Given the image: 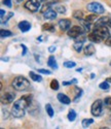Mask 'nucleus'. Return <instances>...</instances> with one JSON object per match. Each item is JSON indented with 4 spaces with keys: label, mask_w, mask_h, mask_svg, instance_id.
I'll return each mask as SVG.
<instances>
[{
    "label": "nucleus",
    "mask_w": 111,
    "mask_h": 129,
    "mask_svg": "<svg viewBox=\"0 0 111 129\" xmlns=\"http://www.w3.org/2000/svg\"><path fill=\"white\" fill-rule=\"evenodd\" d=\"M84 31H85V29H83L80 26H74V27H72L71 29H69L67 31V34L71 38H76L77 36H79L81 34H84Z\"/></svg>",
    "instance_id": "obj_5"
},
{
    "label": "nucleus",
    "mask_w": 111,
    "mask_h": 129,
    "mask_svg": "<svg viewBox=\"0 0 111 129\" xmlns=\"http://www.w3.org/2000/svg\"><path fill=\"white\" fill-rule=\"evenodd\" d=\"M48 51H49V53H52V52H54V51H56V47H54V46H52V47H49V48H48Z\"/></svg>",
    "instance_id": "obj_39"
},
{
    "label": "nucleus",
    "mask_w": 111,
    "mask_h": 129,
    "mask_svg": "<svg viewBox=\"0 0 111 129\" xmlns=\"http://www.w3.org/2000/svg\"><path fill=\"white\" fill-rule=\"evenodd\" d=\"M107 82H108V83H111V78H108V79H107Z\"/></svg>",
    "instance_id": "obj_44"
},
{
    "label": "nucleus",
    "mask_w": 111,
    "mask_h": 129,
    "mask_svg": "<svg viewBox=\"0 0 111 129\" xmlns=\"http://www.w3.org/2000/svg\"><path fill=\"white\" fill-rule=\"evenodd\" d=\"M103 104H104V102H103L101 99L96 100V101L93 103L92 109H91L92 115L95 116V117L102 116V115H103Z\"/></svg>",
    "instance_id": "obj_3"
},
{
    "label": "nucleus",
    "mask_w": 111,
    "mask_h": 129,
    "mask_svg": "<svg viewBox=\"0 0 111 129\" xmlns=\"http://www.w3.org/2000/svg\"><path fill=\"white\" fill-rule=\"evenodd\" d=\"M40 5L41 4H40L39 0H29V1L26 2L25 7L28 10H30V12H32V13H36V12H38V9L40 8Z\"/></svg>",
    "instance_id": "obj_6"
},
{
    "label": "nucleus",
    "mask_w": 111,
    "mask_h": 129,
    "mask_svg": "<svg viewBox=\"0 0 111 129\" xmlns=\"http://www.w3.org/2000/svg\"><path fill=\"white\" fill-rule=\"evenodd\" d=\"M110 18L108 17H104V18H101V19H99L98 21H96V24L95 26H100V25H107L108 24V21H109Z\"/></svg>",
    "instance_id": "obj_16"
},
{
    "label": "nucleus",
    "mask_w": 111,
    "mask_h": 129,
    "mask_svg": "<svg viewBox=\"0 0 111 129\" xmlns=\"http://www.w3.org/2000/svg\"><path fill=\"white\" fill-rule=\"evenodd\" d=\"M104 105L109 111H111V97H106L104 99Z\"/></svg>",
    "instance_id": "obj_29"
},
{
    "label": "nucleus",
    "mask_w": 111,
    "mask_h": 129,
    "mask_svg": "<svg viewBox=\"0 0 111 129\" xmlns=\"http://www.w3.org/2000/svg\"><path fill=\"white\" fill-rule=\"evenodd\" d=\"M38 72L43 73V74H50V73H51V71L46 70V69H38Z\"/></svg>",
    "instance_id": "obj_34"
},
{
    "label": "nucleus",
    "mask_w": 111,
    "mask_h": 129,
    "mask_svg": "<svg viewBox=\"0 0 111 129\" xmlns=\"http://www.w3.org/2000/svg\"><path fill=\"white\" fill-rule=\"evenodd\" d=\"M42 30L43 31H49V32H54V26L50 23H46L42 25Z\"/></svg>",
    "instance_id": "obj_18"
},
{
    "label": "nucleus",
    "mask_w": 111,
    "mask_h": 129,
    "mask_svg": "<svg viewBox=\"0 0 111 129\" xmlns=\"http://www.w3.org/2000/svg\"><path fill=\"white\" fill-rule=\"evenodd\" d=\"M87 9L92 13H95L97 15L103 14L104 13V7L102 6V4H100L98 2H92L90 4H87Z\"/></svg>",
    "instance_id": "obj_7"
},
{
    "label": "nucleus",
    "mask_w": 111,
    "mask_h": 129,
    "mask_svg": "<svg viewBox=\"0 0 111 129\" xmlns=\"http://www.w3.org/2000/svg\"><path fill=\"white\" fill-rule=\"evenodd\" d=\"M75 39V41H79V42H84L85 41V39H86V37L83 35V34H81V35H79V36H77L76 38H74Z\"/></svg>",
    "instance_id": "obj_31"
},
{
    "label": "nucleus",
    "mask_w": 111,
    "mask_h": 129,
    "mask_svg": "<svg viewBox=\"0 0 111 129\" xmlns=\"http://www.w3.org/2000/svg\"><path fill=\"white\" fill-rule=\"evenodd\" d=\"M107 25H108V26L111 28V18L109 19V21H108V24H107Z\"/></svg>",
    "instance_id": "obj_41"
},
{
    "label": "nucleus",
    "mask_w": 111,
    "mask_h": 129,
    "mask_svg": "<svg viewBox=\"0 0 111 129\" xmlns=\"http://www.w3.org/2000/svg\"><path fill=\"white\" fill-rule=\"evenodd\" d=\"M32 103V95H26L17 100L12 109V115L15 118H22L25 116V111Z\"/></svg>",
    "instance_id": "obj_1"
},
{
    "label": "nucleus",
    "mask_w": 111,
    "mask_h": 129,
    "mask_svg": "<svg viewBox=\"0 0 111 129\" xmlns=\"http://www.w3.org/2000/svg\"><path fill=\"white\" fill-rule=\"evenodd\" d=\"M12 86L17 91H26L27 89H29V87H31L30 82L24 77H17L13 81Z\"/></svg>",
    "instance_id": "obj_2"
},
{
    "label": "nucleus",
    "mask_w": 111,
    "mask_h": 129,
    "mask_svg": "<svg viewBox=\"0 0 111 129\" xmlns=\"http://www.w3.org/2000/svg\"><path fill=\"white\" fill-rule=\"evenodd\" d=\"M13 35V32H10L8 30H4V29H1V31H0V36H1V38H5V37H9Z\"/></svg>",
    "instance_id": "obj_21"
},
{
    "label": "nucleus",
    "mask_w": 111,
    "mask_h": 129,
    "mask_svg": "<svg viewBox=\"0 0 111 129\" xmlns=\"http://www.w3.org/2000/svg\"><path fill=\"white\" fill-rule=\"evenodd\" d=\"M106 45L108 47H111V36H109L107 39H106Z\"/></svg>",
    "instance_id": "obj_38"
},
{
    "label": "nucleus",
    "mask_w": 111,
    "mask_h": 129,
    "mask_svg": "<svg viewBox=\"0 0 111 129\" xmlns=\"http://www.w3.org/2000/svg\"><path fill=\"white\" fill-rule=\"evenodd\" d=\"M83 52L85 54V56H93L94 54L96 53V48H95V46L93 44H88L87 46L84 47Z\"/></svg>",
    "instance_id": "obj_11"
},
{
    "label": "nucleus",
    "mask_w": 111,
    "mask_h": 129,
    "mask_svg": "<svg viewBox=\"0 0 111 129\" xmlns=\"http://www.w3.org/2000/svg\"><path fill=\"white\" fill-rule=\"evenodd\" d=\"M59 26L62 31H68L71 27V21L68 19H62L59 21Z\"/></svg>",
    "instance_id": "obj_9"
},
{
    "label": "nucleus",
    "mask_w": 111,
    "mask_h": 129,
    "mask_svg": "<svg viewBox=\"0 0 111 129\" xmlns=\"http://www.w3.org/2000/svg\"><path fill=\"white\" fill-rule=\"evenodd\" d=\"M75 65H76V63L73 62V61H66V62L64 63V66H65L66 68H72V67H74Z\"/></svg>",
    "instance_id": "obj_30"
},
{
    "label": "nucleus",
    "mask_w": 111,
    "mask_h": 129,
    "mask_svg": "<svg viewBox=\"0 0 111 129\" xmlns=\"http://www.w3.org/2000/svg\"><path fill=\"white\" fill-rule=\"evenodd\" d=\"M15 99V94L13 93H10V92H6L4 94H2L1 96V102L3 104H9V103H12Z\"/></svg>",
    "instance_id": "obj_8"
},
{
    "label": "nucleus",
    "mask_w": 111,
    "mask_h": 129,
    "mask_svg": "<svg viewBox=\"0 0 111 129\" xmlns=\"http://www.w3.org/2000/svg\"><path fill=\"white\" fill-rule=\"evenodd\" d=\"M94 32L97 33L101 38H103V40L107 39L109 36H110V32L109 30L107 29L106 25H100V26H95L94 28Z\"/></svg>",
    "instance_id": "obj_4"
},
{
    "label": "nucleus",
    "mask_w": 111,
    "mask_h": 129,
    "mask_svg": "<svg viewBox=\"0 0 111 129\" xmlns=\"http://www.w3.org/2000/svg\"><path fill=\"white\" fill-rule=\"evenodd\" d=\"M73 17L75 18V19H77V20H82V18H83V13L81 12V10H76V12H74V14H73Z\"/></svg>",
    "instance_id": "obj_26"
},
{
    "label": "nucleus",
    "mask_w": 111,
    "mask_h": 129,
    "mask_svg": "<svg viewBox=\"0 0 111 129\" xmlns=\"http://www.w3.org/2000/svg\"><path fill=\"white\" fill-rule=\"evenodd\" d=\"M94 123V120L93 119H84L82 121V127L83 128H87L90 125H92Z\"/></svg>",
    "instance_id": "obj_25"
},
{
    "label": "nucleus",
    "mask_w": 111,
    "mask_h": 129,
    "mask_svg": "<svg viewBox=\"0 0 111 129\" xmlns=\"http://www.w3.org/2000/svg\"><path fill=\"white\" fill-rule=\"evenodd\" d=\"M47 65H48L50 68H52V69H58V64H57V62H56V59H54L53 56H50V57L48 58V60H47Z\"/></svg>",
    "instance_id": "obj_15"
},
{
    "label": "nucleus",
    "mask_w": 111,
    "mask_h": 129,
    "mask_svg": "<svg viewBox=\"0 0 111 129\" xmlns=\"http://www.w3.org/2000/svg\"><path fill=\"white\" fill-rule=\"evenodd\" d=\"M50 88L52 90H58L60 88V86H59V82L57 80H52L50 82Z\"/></svg>",
    "instance_id": "obj_27"
},
{
    "label": "nucleus",
    "mask_w": 111,
    "mask_h": 129,
    "mask_svg": "<svg viewBox=\"0 0 111 129\" xmlns=\"http://www.w3.org/2000/svg\"><path fill=\"white\" fill-rule=\"evenodd\" d=\"M76 112L74 111V110H70L69 111V113H68V120L70 121V122H73L75 119H76Z\"/></svg>",
    "instance_id": "obj_22"
},
{
    "label": "nucleus",
    "mask_w": 111,
    "mask_h": 129,
    "mask_svg": "<svg viewBox=\"0 0 111 129\" xmlns=\"http://www.w3.org/2000/svg\"><path fill=\"white\" fill-rule=\"evenodd\" d=\"M82 45L83 42H79V41H75L74 45H73V49L77 52V53H80L82 51Z\"/></svg>",
    "instance_id": "obj_20"
},
{
    "label": "nucleus",
    "mask_w": 111,
    "mask_h": 129,
    "mask_svg": "<svg viewBox=\"0 0 111 129\" xmlns=\"http://www.w3.org/2000/svg\"><path fill=\"white\" fill-rule=\"evenodd\" d=\"M96 21H97V14L90 15L85 18V22H88V23H93V22H96Z\"/></svg>",
    "instance_id": "obj_23"
},
{
    "label": "nucleus",
    "mask_w": 111,
    "mask_h": 129,
    "mask_svg": "<svg viewBox=\"0 0 111 129\" xmlns=\"http://www.w3.org/2000/svg\"><path fill=\"white\" fill-rule=\"evenodd\" d=\"M57 97H58V100H59L60 102L64 103V104H69V103L71 102V99L68 97L67 95H65V94H63V93H59Z\"/></svg>",
    "instance_id": "obj_13"
},
{
    "label": "nucleus",
    "mask_w": 111,
    "mask_h": 129,
    "mask_svg": "<svg viewBox=\"0 0 111 129\" xmlns=\"http://www.w3.org/2000/svg\"><path fill=\"white\" fill-rule=\"evenodd\" d=\"M40 1H43L44 3H47V4H51L53 5V3H57L58 0H40Z\"/></svg>",
    "instance_id": "obj_32"
},
{
    "label": "nucleus",
    "mask_w": 111,
    "mask_h": 129,
    "mask_svg": "<svg viewBox=\"0 0 111 129\" xmlns=\"http://www.w3.org/2000/svg\"><path fill=\"white\" fill-rule=\"evenodd\" d=\"M17 1H18V2H22V1H23V0H17Z\"/></svg>",
    "instance_id": "obj_45"
},
{
    "label": "nucleus",
    "mask_w": 111,
    "mask_h": 129,
    "mask_svg": "<svg viewBox=\"0 0 111 129\" xmlns=\"http://www.w3.org/2000/svg\"><path fill=\"white\" fill-rule=\"evenodd\" d=\"M3 4L6 5L7 7H12V1L10 0H3Z\"/></svg>",
    "instance_id": "obj_35"
},
{
    "label": "nucleus",
    "mask_w": 111,
    "mask_h": 129,
    "mask_svg": "<svg viewBox=\"0 0 111 129\" xmlns=\"http://www.w3.org/2000/svg\"><path fill=\"white\" fill-rule=\"evenodd\" d=\"M2 61H8V58H2Z\"/></svg>",
    "instance_id": "obj_43"
},
{
    "label": "nucleus",
    "mask_w": 111,
    "mask_h": 129,
    "mask_svg": "<svg viewBox=\"0 0 111 129\" xmlns=\"http://www.w3.org/2000/svg\"><path fill=\"white\" fill-rule=\"evenodd\" d=\"M76 90H77V91H79V92L82 91L81 89H78V88H76ZM80 96H81V94H77V95H76V98H75L74 101H77V100H78V98H80Z\"/></svg>",
    "instance_id": "obj_37"
},
{
    "label": "nucleus",
    "mask_w": 111,
    "mask_h": 129,
    "mask_svg": "<svg viewBox=\"0 0 111 129\" xmlns=\"http://www.w3.org/2000/svg\"><path fill=\"white\" fill-rule=\"evenodd\" d=\"M4 14H5V12H4L3 9L0 10V15H1V20H3V16H4Z\"/></svg>",
    "instance_id": "obj_40"
},
{
    "label": "nucleus",
    "mask_w": 111,
    "mask_h": 129,
    "mask_svg": "<svg viewBox=\"0 0 111 129\" xmlns=\"http://www.w3.org/2000/svg\"><path fill=\"white\" fill-rule=\"evenodd\" d=\"M88 39H90L92 42H95V44H99V42L103 41V38H101L97 33H95V32H92V33L88 35Z\"/></svg>",
    "instance_id": "obj_14"
},
{
    "label": "nucleus",
    "mask_w": 111,
    "mask_h": 129,
    "mask_svg": "<svg viewBox=\"0 0 111 129\" xmlns=\"http://www.w3.org/2000/svg\"><path fill=\"white\" fill-rule=\"evenodd\" d=\"M109 122H110V124H111V117H110V121H109Z\"/></svg>",
    "instance_id": "obj_46"
},
{
    "label": "nucleus",
    "mask_w": 111,
    "mask_h": 129,
    "mask_svg": "<svg viewBox=\"0 0 111 129\" xmlns=\"http://www.w3.org/2000/svg\"><path fill=\"white\" fill-rule=\"evenodd\" d=\"M53 9L59 14H65L66 13V7L61 4H53Z\"/></svg>",
    "instance_id": "obj_17"
},
{
    "label": "nucleus",
    "mask_w": 111,
    "mask_h": 129,
    "mask_svg": "<svg viewBox=\"0 0 111 129\" xmlns=\"http://www.w3.org/2000/svg\"><path fill=\"white\" fill-rule=\"evenodd\" d=\"M81 70H82V68H77V69H76V71H77V72H80Z\"/></svg>",
    "instance_id": "obj_42"
},
{
    "label": "nucleus",
    "mask_w": 111,
    "mask_h": 129,
    "mask_svg": "<svg viewBox=\"0 0 111 129\" xmlns=\"http://www.w3.org/2000/svg\"><path fill=\"white\" fill-rule=\"evenodd\" d=\"M99 87H100V89L101 90H105V91H107V90H109V83L106 81V82H103V83H101L99 85Z\"/></svg>",
    "instance_id": "obj_28"
},
{
    "label": "nucleus",
    "mask_w": 111,
    "mask_h": 129,
    "mask_svg": "<svg viewBox=\"0 0 111 129\" xmlns=\"http://www.w3.org/2000/svg\"><path fill=\"white\" fill-rule=\"evenodd\" d=\"M76 83H77V80L73 79V80H71L70 82H63V85H64V86H67V85H72V84H76Z\"/></svg>",
    "instance_id": "obj_33"
},
{
    "label": "nucleus",
    "mask_w": 111,
    "mask_h": 129,
    "mask_svg": "<svg viewBox=\"0 0 111 129\" xmlns=\"http://www.w3.org/2000/svg\"><path fill=\"white\" fill-rule=\"evenodd\" d=\"M43 17L46 20H54L56 18H57V12H56L54 9L49 8V9L46 10V12L43 13Z\"/></svg>",
    "instance_id": "obj_10"
},
{
    "label": "nucleus",
    "mask_w": 111,
    "mask_h": 129,
    "mask_svg": "<svg viewBox=\"0 0 111 129\" xmlns=\"http://www.w3.org/2000/svg\"><path fill=\"white\" fill-rule=\"evenodd\" d=\"M29 76H30V78L34 81V82H38V83H40L41 81H42V78L40 77V76H38V74H36L35 72H33V71H30L29 72Z\"/></svg>",
    "instance_id": "obj_19"
},
{
    "label": "nucleus",
    "mask_w": 111,
    "mask_h": 129,
    "mask_svg": "<svg viewBox=\"0 0 111 129\" xmlns=\"http://www.w3.org/2000/svg\"><path fill=\"white\" fill-rule=\"evenodd\" d=\"M45 110H46V113H47V115L50 117V118H52L53 117V110H52V107H51V105L49 104V103H47L46 105H45Z\"/></svg>",
    "instance_id": "obj_24"
},
{
    "label": "nucleus",
    "mask_w": 111,
    "mask_h": 129,
    "mask_svg": "<svg viewBox=\"0 0 111 129\" xmlns=\"http://www.w3.org/2000/svg\"><path fill=\"white\" fill-rule=\"evenodd\" d=\"M19 29L22 32H27L31 29V24L28 22V21H22V22L19 23Z\"/></svg>",
    "instance_id": "obj_12"
},
{
    "label": "nucleus",
    "mask_w": 111,
    "mask_h": 129,
    "mask_svg": "<svg viewBox=\"0 0 111 129\" xmlns=\"http://www.w3.org/2000/svg\"><path fill=\"white\" fill-rule=\"evenodd\" d=\"M21 47H22V49H23V53H22V55L25 56L26 54H27V48H26L25 45H21Z\"/></svg>",
    "instance_id": "obj_36"
},
{
    "label": "nucleus",
    "mask_w": 111,
    "mask_h": 129,
    "mask_svg": "<svg viewBox=\"0 0 111 129\" xmlns=\"http://www.w3.org/2000/svg\"><path fill=\"white\" fill-rule=\"evenodd\" d=\"M109 64H110V66H111V62H110V63H109Z\"/></svg>",
    "instance_id": "obj_47"
}]
</instances>
